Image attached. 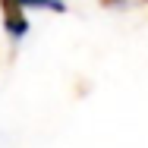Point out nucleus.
<instances>
[{"instance_id":"f257e3e1","label":"nucleus","mask_w":148,"mask_h":148,"mask_svg":"<svg viewBox=\"0 0 148 148\" xmlns=\"http://www.w3.org/2000/svg\"><path fill=\"white\" fill-rule=\"evenodd\" d=\"M0 13H3V29H6V35H13V38H22V35L29 32L25 10H22L19 3H13V0H0Z\"/></svg>"},{"instance_id":"f03ea898","label":"nucleus","mask_w":148,"mask_h":148,"mask_svg":"<svg viewBox=\"0 0 148 148\" xmlns=\"http://www.w3.org/2000/svg\"><path fill=\"white\" fill-rule=\"evenodd\" d=\"M13 3H19L22 10H54V13H63L66 10V3L63 0H13Z\"/></svg>"},{"instance_id":"7ed1b4c3","label":"nucleus","mask_w":148,"mask_h":148,"mask_svg":"<svg viewBox=\"0 0 148 148\" xmlns=\"http://www.w3.org/2000/svg\"><path fill=\"white\" fill-rule=\"evenodd\" d=\"M101 3H104V6H123L126 0H101Z\"/></svg>"}]
</instances>
